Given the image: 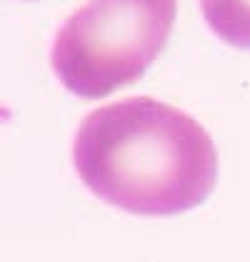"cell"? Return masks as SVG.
Wrapping results in <instances>:
<instances>
[{"label":"cell","mask_w":250,"mask_h":262,"mask_svg":"<svg viewBox=\"0 0 250 262\" xmlns=\"http://www.w3.org/2000/svg\"><path fill=\"white\" fill-rule=\"evenodd\" d=\"M178 0H90L60 25L50 62L75 95L98 100L135 82L165 48Z\"/></svg>","instance_id":"2"},{"label":"cell","mask_w":250,"mask_h":262,"mask_svg":"<svg viewBox=\"0 0 250 262\" xmlns=\"http://www.w3.org/2000/svg\"><path fill=\"white\" fill-rule=\"evenodd\" d=\"M73 162L93 195L133 215L193 210L218 180V152L205 127L153 98L93 110L78 127Z\"/></svg>","instance_id":"1"},{"label":"cell","mask_w":250,"mask_h":262,"mask_svg":"<svg viewBox=\"0 0 250 262\" xmlns=\"http://www.w3.org/2000/svg\"><path fill=\"white\" fill-rule=\"evenodd\" d=\"M210 30L235 48H250V0H200Z\"/></svg>","instance_id":"3"}]
</instances>
